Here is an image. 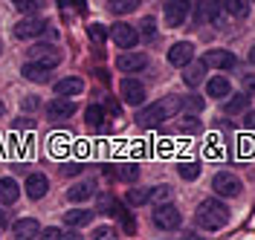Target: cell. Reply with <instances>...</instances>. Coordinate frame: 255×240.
Returning <instances> with one entry per match:
<instances>
[{"mask_svg":"<svg viewBox=\"0 0 255 240\" xmlns=\"http://www.w3.org/2000/svg\"><path fill=\"white\" fill-rule=\"evenodd\" d=\"M180 110H183V101L177 96H168V98H162V101H157V104H151V107H142V110L136 113V125L139 128H157L165 119L177 116Z\"/></svg>","mask_w":255,"mask_h":240,"instance_id":"1","label":"cell"},{"mask_svg":"<svg viewBox=\"0 0 255 240\" xmlns=\"http://www.w3.org/2000/svg\"><path fill=\"white\" fill-rule=\"evenodd\" d=\"M197 223L209 232H218L229 223V208L223 206L221 200H203L197 206Z\"/></svg>","mask_w":255,"mask_h":240,"instance_id":"2","label":"cell"},{"mask_svg":"<svg viewBox=\"0 0 255 240\" xmlns=\"http://www.w3.org/2000/svg\"><path fill=\"white\" fill-rule=\"evenodd\" d=\"M180 223H183L180 208L171 206V203H159L157 211H154V226H157V229H165V232H171V229H177Z\"/></svg>","mask_w":255,"mask_h":240,"instance_id":"3","label":"cell"},{"mask_svg":"<svg viewBox=\"0 0 255 240\" xmlns=\"http://www.w3.org/2000/svg\"><path fill=\"white\" fill-rule=\"evenodd\" d=\"M189 9H191V0H168L165 3V26H183L186 17H189Z\"/></svg>","mask_w":255,"mask_h":240,"instance_id":"4","label":"cell"},{"mask_svg":"<svg viewBox=\"0 0 255 240\" xmlns=\"http://www.w3.org/2000/svg\"><path fill=\"white\" fill-rule=\"evenodd\" d=\"M212 191L218 194V197H238L241 194V179L235 174L221 171V174H215V179H212Z\"/></svg>","mask_w":255,"mask_h":240,"instance_id":"5","label":"cell"},{"mask_svg":"<svg viewBox=\"0 0 255 240\" xmlns=\"http://www.w3.org/2000/svg\"><path fill=\"white\" fill-rule=\"evenodd\" d=\"M29 61H38V64L52 70L61 61V49H55L52 44H35V47H29Z\"/></svg>","mask_w":255,"mask_h":240,"instance_id":"6","label":"cell"},{"mask_svg":"<svg viewBox=\"0 0 255 240\" xmlns=\"http://www.w3.org/2000/svg\"><path fill=\"white\" fill-rule=\"evenodd\" d=\"M111 38H113V44L119 49H133L136 44H139V32L130 26V23H116L111 29Z\"/></svg>","mask_w":255,"mask_h":240,"instance_id":"7","label":"cell"},{"mask_svg":"<svg viewBox=\"0 0 255 240\" xmlns=\"http://www.w3.org/2000/svg\"><path fill=\"white\" fill-rule=\"evenodd\" d=\"M76 113V104L70 101V96H58L52 98L47 104V119L49 122H64V119H70Z\"/></svg>","mask_w":255,"mask_h":240,"instance_id":"8","label":"cell"},{"mask_svg":"<svg viewBox=\"0 0 255 240\" xmlns=\"http://www.w3.org/2000/svg\"><path fill=\"white\" fill-rule=\"evenodd\" d=\"M119 93L125 98V104H142L145 101V87H142V81H136V79H125L119 84Z\"/></svg>","mask_w":255,"mask_h":240,"instance_id":"9","label":"cell"},{"mask_svg":"<svg viewBox=\"0 0 255 240\" xmlns=\"http://www.w3.org/2000/svg\"><path fill=\"white\" fill-rule=\"evenodd\" d=\"M47 29V20L44 17H23V20H17L15 26V38H35V35H41Z\"/></svg>","mask_w":255,"mask_h":240,"instance_id":"10","label":"cell"},{"mask_svg":"<svg viewBox=\"0 0 255 240\" xmlns=\"http://www.w3.org/2000/svg\"><path fill=\"white\" fill-rule=\"evenodd\" d=\"M203 61H206V67H215V70H232L238 64V58L232 52H226V49H209L203 55Z\"/></svg>","mask_w":255,"mask_h":240,"instance_id":"11","label":"cell"},{"mask_svg":"<svg viewBox=\"0 0 255 240\" xmlns=\"http://www.w3.org/2000/svg\"><path fill=\"white\" fill-rule=\"evenodd\" d=\"M116 67L122 73H142L145 67H148V58H145L142 52H125V55H119Z\"/></svg>","mask_w":255,"mask_h":240,"instance_id":"12","label":"cell"},{"mask_svg":"<svg viewBox=\"0 0 255 240\" xmlns=\"http://www.w3.org/2000/svg\"><path fill=\"white\" fill-rule=\"evenodd\" d=\"M191 58H194V47L189 41H180V44H174L168 49V64H174V67H186Z\"/></svg>","mask_w":255,"mask_h":240,"instance_id":"13","label":"cell"},{"mask_svg":"<svg viewBox=\"0 0 255 240\" xmlns=\"http://www.w3.org/2000/svg\"><path fill=\"white\" fill-rule=\"evenodd\" d=\"M200 9H197V23H212V20H218L223 9V0H200L197 3Z\"/></svg>","mask_w":255,"mask_h":240,"instance_id":"14","label":"cell"},{"mask_svg":"<svg viewBox=\"0 0 255 240\" xmlns=\"http://www.w3.org/2000/svg\"><path fill=\"white\" fill-rule=\"evenodd\" d=\"M12 232H15L17 240L41 238V223H38V220H32V217H23V220H17V223L12 226Z\"/></svg>","mask_w":255,"mask_h":240,"instance_id":"15","label":"cell"},{"mask_svg":"<svg viewBox=\"0 0 255 240\" xmlns=\"http://www.w3.org/2000/svg\"><path fill=\"white\" fill-rule=\"evenodd\" d=\"M47 191H49V179L44 174H29L26 176V194H29L32 200H41Z\"/></svg>","mask_w":255,"mask_h":240,"instance_id":"16","label":"cell"},{"mask_svg":"<svg viewBox=\"0 0 255 240\" xmlns=\"http://www.w3.org/2000/svg\"><path fill=\"white\" fill-rule=\"evenodd\" d=\"M81 90H84V81L81 79H61L55 81V96H79Z\"/></svg>","mask_w":255,"mask_h":240,"instance_id":"17","label":"cell"},{"mask_svg":"<svg viewBox=\"0 0 255 240\" xmlns=\"http://www.w3.org/2000/svg\"><path fill=\"white\" fill-rule=\"evenodd\" d=\"M20 73H23V79H26V81H38V84L49 81V67L38 64V61H29V64L23 67Z\"/></svg>","mask_w":255,"mask_h":240,"instance_id":"18","label":"cell"},{"mask_svg":"<svg viewBox=\"0 0 255 240\" xmlns=\"http://www.w3.org/2000/svg\"><path fill=\"white\" fill-rule=\"evenodd\" d=\"M203 73H206V61H189L186 64V73H183V81L189 87H194V84L203 81Z\"/></svg>","mask_w":255,"mask_h":240,"instance_id":"19","label":"cell"},{"mask_svg":"<svg viewBox=\"0 0 255 240\" xmlns=\"http://www.w3.org/2000/svg\"><path fill=\"white\" fill-rule=\"evenodd\" d=\"M17 194H20L17 182L15 179H9V176H3V179H0V203H3V206L17 203Z\"/></svg>","mask_w":255,"mask_h":240,"instance_id":"20","label":"cell"},{"mask_svg":"<svg viewBox=\"0 0 255 240\" xmlns=\"http://www.w3.org/2000/svg\"><path fill=\"white\" fill-rule=\"evenodd\" d=\"M206 93H209L212 98H226V96H229V81L223 79V76H215V79H209Z\"/></svg>","mask_w":255,"mask_h":240,"instance_id":"21","label":"cell"},{"mask_svg":"<svg viewBox=\"0 0 255 240\" xmlns=\"http://www.w3.org/2000/svg\"><path fill=\"white\" fill-rule=\"evenodd\" d=\"M93 197V182H79V185H73L70 191H67V200L70 203H84V200H90Z\"/></svg>","mask_w":255,"mask_h":240,"instance_id":"22","label":"cell"},{"mask_svg":"<svg viewBox=\"0 0 255 240\" xmlns=\"http://www.w3.org/2000/svg\"><path fill=\"white\" fill-rule=\"evenodd\" d=\"M90 217H93V211H87V208H73V211L64 214V223L67 226H84V223H90Z\"/></svg>","mask_w":255,"mask_h":240,"instance_id":"23","label":"cell"},{"mask_svg":"<svg viewBox=\"0 0 255 240\" xmlns=\"http://www.w3.org/2000/svg\"><path fill=\"white\" fill-rule=\"evenodd\" d=\"M223 9L232 17H247L250 15V3L247 0H223Z\"/></svg>","mask_w":255,"mask_h":240,"instance_id":"24","label":"cell"},{"mask_svg":"<svg viewBox=\"0 0 255 240\" xmlns=\"http://www.w3.org/2000/svg\"><path fill=\"white\" fill-rule=\"evenodd\" d=\"M136 6H139V0H108V9H111L113 15H128Z\"/></svg>","mask_w":255,"mask_h":240,"instance_id":"25","label":"cell"},{"mask_svg":"<svg viewBox=\"0 0 255 240\" xmlns=\"http://www.w3.org/2000/svg\"><path fill=\"white\" fill-rule=\"evenodd\" d=\"M84 119H87V125H90V128L99 130L102 125H105V110H102L99 104H90V107L84 110Z\"/></svg>","mask_w":255,"mask_h":240,"instance_id":"26","label":"cell"},{"mask_svg":"<svg viewBox=\"0 0 255 240\" xmlns=\"http://www.w3.org/2000/svg\"><path fill=\"white\" fill-rule=\"evenodd\" d=\"M247 104H250V96L244 93V96L229 98V101L223 104V110H226V116H235V113H244V110H247Z\"/></svg>","mask_w":255,"mask_h":240,"instance_id":"27","label":"cell"},{"mask_svg":"<svg viewBox=\"0 0 255 240\" xmlns=\"http://www.w3.org/2000/svg\"><path fill=\"white\" fill-rule=\"evenodd\" d=\"M12 3H15L17 12H23V15H35V12L44 9V0H12Z\"/></svg>","mask_w":255,"mask_h":240,"instance_id":"28","label":"cell"},{"mask_svg":"<svg viewBox=\"0 0 255 240\" xmlns=\"http://www.w3.org/2000/svg\"><path fill=\"white\" fill-rule=\"evenodd\" d=\"M125 200L130 203V206H142V203H148V200H151V191H148V188H130Z\"/></svg>","mask_w":255,"mask_h":240,"instance_id":"29","label":"cell"},{"mask_svg":"<svg viewBox=\"0 0 255 240\" xmlns=\"http://www.w3.org/2000/svg\"><path fill=\"white\" fill-rule=\"evenodd\" d=\"M177 171H180L183 179H197V176H200V165H197V162H183Z\"/></svg>","mask_w":255,"mask_h":240,"instance_id":"30","label":"cell"},{"mask_svg":"<svg viewBox=\"0 0 255 240\" xmlns=\"http://www.w3.org/2000/svg\"><path fill=\"white\" fill-rule=\"evenodd\" d=\"M136 176H139V168H136V165H130V162H128V165H119V179L133 182Z\"/></svg>","mask_w":255,"mask_h":240,"instance_id":"31","label":"cell"},{"mask_svg":"<svg viewBox=\"0 0 255 240\" xmlns=\"http://www.w3.org/2000/svg\"><path fill=\"white\" fill-rule=\"evenodd\" d=\"M99 211H102V214H119V206H116V200H113V197L105 194V197L99 200Z\"/></svg>","mask_w":255,"mask_h":240,"instance_id":"32","label":"cell"},{"mask_svg":"<svg viewBox=\"0 0 255 240\" xmlns=\"http://www.w3.org/2000/svg\"><path fill=\"white\" fill-rule=\"evenodd\" d=\"M168 197H171V188H168V185H157V188H151V203H165V200H168Z\"/></svg>","mask_w":255,"mask_h":240,"instance_id":"33","label":"cell"},{"mask_svg":"<svg viewBox=\"0 0 255 240\" xmlns=\"http://www.w3.org/2000/svg\"><path fill=\"white\" fill-rule=\"evenodd\" d=\"M139 26H142V35H145V38H154V35H157V20H154V17H145Z\"/></svg>","mask_w":255,"mask_h":240,"instance_id":"34","label":"cell"},{"mask_svg":"<svg viewBox=\"0 0 255 240\" xmlns=\"http://www.w3.org/2000/svg\"><path fill=\"white\" fill-rule=\"evenodd\" d=\"M41 238L44 240H58V238H64V232L55 229V226H49V229H41Z\"/></svg>","mask_w":255,"mask_h":240,"instance_id":"35","label":"cell"},{"mask_svg":"<svg viewBox=\"0 0 255 240\" xmlns=\"http://www.w3.org/2000/svg\"><path fill=\"white\" fill-rule=\"evenodd\" d=\"M180 130H186V133H194V130H200V122H197V119H186V122H183V125H180Z\"/></svg>","mask_w":255,"mask_h":240,"instance_id":"36","label":"cell"},{"mask_svg":"<svg viewBox=\"0 0 255 240\" xmlns=\"http://www.w3.org/2000/svg\"><path fill=\"white\" fill-rule=\"evenodd\" d=\"M244 93L250 98H255V76H247V79H244Z\"/></svg>","mask_w":255,"mask_h":240,"instance_id":"37","label":"cell"},{"mask_svg":"<svg viewBox=\"0 0 255 240\" xmlns=\"http://www.w3.org/2000/svg\"><path fill=\"white\" fill-rule=\"evenodd\" d=\"M183 107H186V110H203V98H186Z\"/></svg>","mask_w":255,"mask_h":240,"instance_id":"38","label":"cell"},{"mask_svg":"<svg viewBox=\"0 0 255 240\" xmlns=\"http://www.w3.org/2000/svg\"><path fill=\"white\" fill-rule=\"evenodd\" d=\"M90 38H93L96 44H102V41H105V29H102L99 23H93V26H90Z\"/></svg>","mask_w":255,"mask_h":240,"instance_id":"39","label":"cell"},{"mask_svg":"<svg viewBox=\"0 0 255 240\" xmlns=\"http://www.w3.org/2000/svg\"><path fill=\"white\" fill-rule=\"evenodd\" d=\"M93 238L96 240H105V238H113V229H108V226H99L93 232Z\"/></svg>","mask_w":255,"mask_h":240,"instance_id":"40","label":"cell"},{"mask_svg":"<svg viewBox=\"0 0 255 240\" xmlns=\"http://www.w3.org/2000/svg\"><path fill=\"white\" fill-rule=\"evenodd\" d=\"M79 171H81V165H79V162H70V165L64 168V174H67V176H70V174H79Z\"/></svg>","mask_w":255,"mask_h":240,"instance_id":"41","label":"cell"},{"mask_svg":"<svg viewBox=\"0 0 255 240\" xmlns=\"http://www.w3.org/2000/svg\"><path fill=\"white\" fill-rule=\"evenodd\" d=\"M244 122H247V128H250V130H255V110L247 113V119H244Z\"/></svg>","mask_w":255,"mask_h":240,"instance_id":"42","label":"cell"},{"mask_svg":"<svg viewBox=\"0 0 255 240\" xmlns=\"http://www.w3.org/2000/svg\"><path fill=\"white\" fill-rule=\"evenodd\" d=\"M250 61H253V64H255V47L250 49Z\"/></svg>","mask_w":255,"mask_h":240,"instance_id":"43","label":"cell"},{"mask_svg":"<svg viewBox=\"0 0 255 240\" xmlns=\"http://www.w3.org/2000/svg\"><path fill=\"white\" fill-rule=\"evenodd\" d=\"M73 3H76V6H79V9H84V0H73Z\"/></svg>","mask_w":255,"mask_h":240,"instance_id":"44","label":"cell"},{"mask_svg":"<svg viewBox=\"0 0 255 240\" xmlns=\"http://www.w3.org/2000/svg\"><path fill=\"white\" fill-rule=\"evenodd\" d=\"M3 220H6V214H3V208H0V223H3Z\"/></svg>","mask_w":255,"mask_h":240,"instance_id":"45","label":"cell"},{"mask_svg":"<svg viewBox=\"0 0 255 240\" xmlns=\"http://www.w3.org/2000/svg\"><path fill=\"white\" fill-rule=\"evenodd\" d=\"M3 113H6V107H3V101H0V116H3Z\"/></svg>","mask_w":255,"mask_h":240,"instance_id":"46","label":"cell"},{"mask_svg":"<svg viewBox=\"0 0 255 240\" xmlns=\"http://www.w3.org/2000/svg\"><path fill=\"white\" fill-rule=\"evenodd\" d=\"M253 3H255V0H253Z\"/></svg>","mask_w":255,"mask_h":240,"instance_id":"47","label":"cell"}]
</instances>
